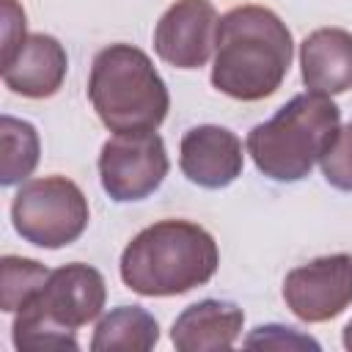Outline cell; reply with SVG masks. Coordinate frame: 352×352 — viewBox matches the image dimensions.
Listing matches in <instances>:
<instances>
[{"label":"cell","mask_w":352,"mask_h":352,"mask_svg":"<svg viewBox=\"0 0 352 352\" xmlns=\"http://www.w3.org/2000/svg\"><path fill=\"white\" fill-rule=\"evenodd\" d=\"M245 324V314L228 300H201L184 308L173 327L170 341L179 352H209L231 349Z\"/></svg>","instance_id":"cell-13"},{"label":"cell","mask_w":352,"mask_h":352,"mask_svg":"<svg viewBox=\"0 0 352 352\" xmlns=\"http://www.w3.org/2000/svg\"><path fill=\"white\" fill-rule=\"evenodd\" d=\"M0 140H3V157H0V184L11 187L25 182L33 168L38 165V132L33 124L3 116L0 118Z\"/></svg>","instance_id":"cell-15"},{"label":"cell","mask_w":352,"mask_h":352,"mask_svg":"<svg viewBox=\"0 0 352 352\" xmlns=\"http://www.w3.org/2000/svg\"><path fill=\"white\" fill-rule=\"evenodd\" d=\"M88 99L110 132H154L170 107L168 88L151 58L132 44H110L96 52L88 77Z\"/></svg>","instance_id":"cell-4"},{"label":"cell","mask_w":352,"mask_h":352,"mask_svg":"<svg viewBox=\"0 0 352 352\" xmlns=\"http://www.w3.org/2000/svg\"><path fill=\"white\" fill-rule=\"evenodd\" d=\"M69 69L63 44L47 33H30L11 63L3 66V82L19 96L47 99L58 94Z\"/></svg>","instance_id":"cell-11"},{"label":"cell","mask_w":352,"mask_h":352,"mask_svg":"<svg viewBox=\"0 0 352 352\" xmlns=\"http://www.w3.org/2000/svg\"><path fill=\"white\" fill-rule=\"evenodd\" d=\"M245 346H264V349H319V344L311 336L297 333L294 327H283V324H261L256 327L248 338Z\"/></svg>","instance_id":"cell-18"},{"label":"cell","mask_w":352,"mask_h":352,"mask_svg":"<svg viewBox=\"0 0 352 352\" xmlns=\"http://www.w3.org/2000/svg\"><path fill=\"white\" fill-rule=\"evenodd\" d=\"M319 165H322L327 184H333L336 190L352 192V124L338 126V132L330 140L327 151L322 154Z\"/></svg>","instance_id":"cell-17"},{"label":"cell","mask_w":352,"mask_h":352,"mask_svg":"<svg viewBox=\"0 0 352 352\" xmlns=\"http://www.w3.org/2000/svg\"><path fill=\"white\" fill-rule=\"evenodd\" d=\"M217 264L220 253L206 228L190 220H160L124 248L121 280L143 297H173L212 280Z\"/></svg>","instance_id":"cell-2"},{"label":"cell","mask_w":352,"mask_h":352,"mask_svg":"<svg viewBox=\"0 0 352 352\" xmlns=\"http://www.w3.org/2000/svg\"><path fill=\"white\" fill-rule=\"evenodd\" d=\"M16 234L36 248H66L82 236L91 212L82 190L66 176H44L19 187L11 204Z\"/></svg>","instance_id":"cell-6"},{"label":"cell","mask_w":352,"mask_h":352,"mask_svg":"<svg viewBox=\"0 0 352 352\" xmlns=\"http://www.w3.org/2000/svg\"><path fill=\"white\" fill-rule=\"evenodd\" d=\"M294 55L286 22L264 6H236L217 22L212 85L239 102L275 94Z\"/></svg>","instance_id":"cell-1"},{"label":"cell","mask_w":352,"mask_h":352,"mask_svg":"<svg viewBox=\"0 0 352 352\" xmlns=\"http://www.w3.org/2000/svg\"><path fill=\"white\" fill-rule=\"evenodd\" d=\"M25 11L16 0H3V66L14 60L25 44Z\"/></svg>","instance_id":"cell-19"},{"label":"cell","mask_w":352,"mask_h":352,"mask_svg":"<svg viewBox=\"0 0 352 352\" xmlns=\"http://www.w3.org/2000/svg\"><path fill=\"white\" fill-rule=\"evenodd\" d=\"M104 278L88 264L50 270L44 286L16 311V349H77L74 330L94 322L104 308Z\"/></svg>","instance_id":"cell-5"},{"label":"cell","mask_w":352,"mask_h":352,"mask_svg":"<svg viewBox=\"0 0 352 352\" xmlns=\"http://www.w3.org/2000/svg\"><path fill=\"white\" fill-rule=\"evenodd\" d=\"M344 346L352 352V319L346 322V327H344Z\"/></svg>","instance_id":"cell-20"},{"label":"cell","mask_w":352,"mask_h":352,"mask_svg":"<svg viewBox=\"0 0 352 352\" xmlns=\"http://www.w3.org/2000/svg\"><path fill=\"white\" fill-rule=\"evenodd\" d=\"M217 22L212 0H176L154 28V50L176 69H201L212 55Z\"/></svg>","instance_id":"cell-9"},{"label":"cell","mask_w":352,"mask_h":352,"mask_svg":"<svg viewBox=\"0 0 352 352\" xmlns=\"http://www.w3.org/2000/svg\"><path fill=\"white\" fill-rule=\"evenodd\" d=\"M165 176L168 154L157 132H118L102 146L99 179L116 204L148 198Z\"/></svg>","instance_id":"cell-7"},{"label":"cell","mask_w":352,"mask_h":352,"mask_svg":"<svg viewBox=\"0 0 352 352\" xmlns=\"http://www.w3.org/2000/svg\"><path fill=\"white\" fill-rule=\"evenodd\" d=\"M160 338L157 319L140 305L113 308L94 330V352H148Z\"/></svg>","instance_id":"cell-14"},{"label":"cell","mask_w":352,"mask_h":352,"mask_svg":"<svg viewBox=\"0 0 352 352\" xmlns=\"http://www.w3.org/2000/svg\"><path fill=\"white\" fill-rule=\"evenodd\" d=\"M302 82L314 94L336 96L352 88V33L319 28L300 44Z\"/></svg>","instance_id":"cell-12"},{"label":"cell","mask_w":352,"mask_h":352,"mask_svg":"<svg viewBox=\"0 0 352 352\" xmlns=\"http://www.w3.org/2000/svg\"><path fill=\"white\" fill-rule=\"evenodd\" d=\"M242 140L231 129L204 124L184 132L179 146V168L192 184L206 190L228 187L242 173Z\"/></svg>","instance_id":"cell-10"},{"label":"cell","mask_w":352,"mask_h":352,"mask_svg":"<svg viewBox=\"0 0 352 352\" xmlns=\"http://www.w3.org/2000/svg\"><path fill=\"white\" fill-rule=\"evenodd\" d=\"M341 126L338 104L324 94L289 99L270 121L248 132V154L272 182H300L322 160Z\"/></svg>","instance_id":"cell-3"},{"label":"cell","mask_w":352,"mask_h":352,"mask_svg":"<svg viewBox=\"0 0 352 352\" xmlns=\"http://www.w3.org/2000/svg\"><path fill=\"white\" fill-rule=\"evenodd\" d=\"M50 278V270L33 258L3 256L0 261V308L19 311Z\"/></svg>","instance_id":"cell-16"},{"label":"cell","mask_w":352,"mask_h":352,"mask_svg":"<svg viewBox=\"0 0 352 352\" xmlns=\"http://www.w3.org/2000/svg\"><path fill=\"white\" fill-rule=\"evenodd\" d=\"M283 300L302 322H327L352 302V256L333 253L292 270L283 280Z\"/></svg>","instance_id":"cell-8"}]
</instances>
